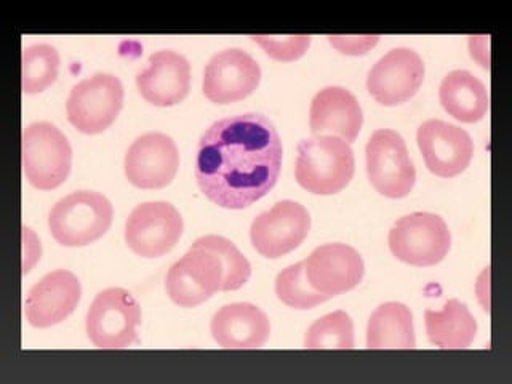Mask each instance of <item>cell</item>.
Returning <instances> with one entry per match:
<instances>
[{
  "label": "cell",
  "mask_w": 512,
  "mask_h": 384,
  "mask_svg": "<svg viewBox=\"0 0 512 384\" xmlns=\"http://www.w3.org/2000/svg\"><path fill=\"white\" fill-rule=\"evenodd\" d=\"M282 157V141L268 117L248 112L218 120L197 146V184L218 207L242 210L276 186Z\"/></svg>",
  "instance_id": "6da1fadb"
},
{
  "label": "cell",
  "mask_w": 512,
  "mask_h": 384,
  "mask_svg": "<svg viewBox=\"0 0 512 384\" xmlns=\"http://www.w3.org/2000/svg\"><path fill=\"white\" fill-rule=\"evenodd\" d=\"M354 172V152L338 136H312L298 144L295 178L311 194H338L351 183Z\"/></svg>",
  "instance_id": "7a4b0ae2"
},
{
  "label": "cell",
  "mask_w": 512,
  "mask_h": 384,
  "mask_svg": "<svg viewBox=\"0 0 512 384\" xmlns=\"http://www.w3.org/2000/svg\"><path fill=\"white\" fill-rule=\"evenodd\" d=\"M112 216L114 208L100 192H72L53 205L48 229L63 247H85L108 232Z\"/></svg>",
  "instance_id": "3957f363"
},
{
  "label": "cell",
  "mask_w": 512,
  "mask_h": 384,
  "mask_svg": "<svg viewBox=\"0 0 512 384\" xmlns=\"http://www.w3.org/2000/svg\"><path fill=\"white\" fill-rule=\"evenodd\" d=\"M141 308L125 288H106L88 309L85 330L98 349L130 348L138 340Z\"/></svg>",
  "instance_id": "277c9868"
},
{
  "label": "cell",
  "mask_w": 512,
  "mask_h": 384,
  "mask_svg": "<svg viewBox=\"0 0 512 384\" xmlns=\"http://www.w3.org/2000/svg\"><path fill=\"white\" fill-rule=\"evenodd\" d=\"M23 170L40 191H52L68 180L72 149L68 138L48 122H34L23 130Z\"/></svg>",
  "instance_id": "5b68a950"
},
{
  "label": "cell",
  "mask_w": 512,
  "mask_h": 384,
  "mask_svg": "<svg viewBox=\"0 0 512 384\" xmlns=\"http://www.w3.org/2000/svg\"><path fill=\"white\" fill-rule=\"evenodd\" d=\"M452 247V234L436 213L416 212L400 218L389 232V248L402 263L429 268L444 261Z\"/></svg>",
  "instance_id": "8992f818"
},
{
  "label": "cell",
  "mask_w": 512,
  "mask_h": 384,
  "mask_svg": "<svg viewBox=\"0 0 512 384\" xmlns=\"http://www.w3.org/2000/svg\"><path fill=\"white\" fill-rule=\"evenodd\" d=\"M124 106V85L112 74H95L72 87L66 103L69 124L85 135L108 130Z\"/></svg>",
  "instance_id": "52a82bcc"
},
{
  "label": "cell",
  "mask_w": 512,
  "mask_h": 384,
  "mask_svg": "<svg viewBox=\"0 0 512 384\" xmlns=\"http://www.w3.org/2000/svg\"><path fill=\"white\" fill-rule=\"evenodd\" d=\"M367 175L376 192L388 199H404L416 183V170L404 138L394 130H376L367 143Z\"/></svg>",
  "instance_id": "ba28073f"
},
{
  "label": "cell",
  "mask_w": 512,
  "mask_h": 384,
  "mask_svg": "<svg viewBox=\"0 0 512 384\" xmlns=\"http://www.w3.org/2000/svg\"><path fill=\"white\" fill-rule=\"evenodd\" d=\"M224 269L215 253L192 244L188 253L168 269L165 290L180 308H196L223 290Z\"/></svg>",
  "instance_id": "9c48e42d"
},
{
  "label": "cell",
  "mask_w": 512,
  "mask_h": 384,
  "mask_svg": "<svg viewBox=\"0 0 512 384\" xmlns=\"http://www.w3.org/2000/svg\"><path fill=\"white\" fill-rule=\"evenodd\" d=\"M181 213L168 202H144L125 223V242L141 258L167 255L183 236Z\"/></svg>",
  "instance_id": "30bf717a"
},
{
  "label": "cell",
  "mask_w": 512,
  "mask_h": 384,
  "mask_svg": "<svg viewBox=\"0 0 512 384\" xmlns=\"http://www.w3.org/2000/svg\"><path fill=\"white\" fill-rule=\"evenodd\" d=\"M311 229V216L295 200L277 202L271 210L253 220L250 239L253 248L264 258L277 260L303 244Z\"/></svg>",
  "instance_id": "8fae6325"
},
{
  "label": "cell",
  "mask_w": 512,
  "mask_h": 384,
  "mask_svg": "<svg viewBox=\"0 0 512 384\" xmlns=\"http://www.w3.org/2000/svg\"><path fill=\"white\" fill-rule=\"evenodd\" d=\"M423 58L412 48H394L376 61L367 77V90L376 103L397 106L407 103L424 82Z\"/></svg>",
  "instance_id": "7c38bea8"
},
{
  "label": "cell",
  "mask_w": 512,
  "mask_h": 384,
  "mask_svg": "<svg viewBox=\"0 0 512 384\" xmlns=\"http://www.w3.org/2000/svg\"><path fill=\"white\" fill-rule=\"evenodd\" d=\"M127 180L140 189H162L175 180L180 152L172 136L146 133L136 138L124 160Z\"/></svg>",
  "instance_id": "4fadbf2b"
},
{
  "label": "cell",
  "mask_w": 512,
  "mask_h": 384,
  "mask_svg": "<svg viewBox=\"0 0 512 384\" xmlns=\"http://www.w3.org/2000/svg\"><path fill=\"white\" fill-rule=\"evenodd\" d=\"M261 80L260 64L240 48L216 53L204 71L205 98L215 104L245 100L255 92Z\"/></svg>",
  "instance_id": "5bb4252c"
},
{
  "label": "cell",
  "mask_w": 512,
  "mask_h": 384,
  "mask_svg": "<svg viewBox=\"0 0 512 384\" xmlns=\"http://www.w3.org/2000/svg\"><path fill=\"white\" fill-rule=\"evenodd\" d=\"M416 140L429 172L440 178L461 175L474 157V141L469 133L442 120L421 124Z\"/></svg>",
  "instance_id": "9a60e30c"
},
{
  "label": "cell",
  "mask_w": 512,
  "mask_h": 384,
  "mask_svg": "<svg viewBox=\"0 0 512 384\" xmlns=\"http://www.w3.org/2000/svg\"><path fill=\"white\" fill-rule=\"evenodd\" d=\"M303 263L312 288L330 298L349 292L364 279L362 256L346 244L320 245Z\"/></svg>",
  "instance_id": "2e32d148"
},
{
  "label": "cell",
  "mask_w": 512,
  "mask_h": 384,
  "mask_svg": "<svg viewBox=\"0 0 512 384\" xmlns=\"http://www.w3.org/2000/svg\"><path fill=\"white\" fill-rule=\"evenodd\" d=\"M82 295L76 274L66 269H56L37 282L26 298V319L34 328L58 325L71 316Z\"/></svg>",
  "instance_id": "e0dca14e"
},
{
  "label": "cell",
  "mask_w": 512,
  "mask_h": 384,
  "mask_svg": "<svg viewBox=\"0 0 512 384\" xmlns=\"http://www.w3.org/2000/svg\"><path fill=\"white\" fill-rule=\"evenodd\" d=\"M136 87L144 100L159 108L180 104L191 87V64L180 53L160 50L149 56L148 68L136 76Z\"/></svg>",
  "instance_id": "ac0fdd59"
},
{
  "label": "cell",
  "mask_w": 512,
  "mask_h": 384,
  "mask_svg": "<svg viewBox=\"0 0 512 384\" xmlns=\"http://www.w3.org/2000/svg\"><path fill=\"white\" fill-rule=\"evenodd\" d=\"M364 125V112L356 96L343 87H325L312 98L309 127L314 136H338L354 143Z\"/></svg>",
  "instance_id": "d6986e66"
},
{
  "label": "cell",
  "mask_w": 512,
  "mask_h": 384,
  "mask_svg": "<svg viewBox=\"0 0 512 384\" xmlns=\"http://www.w3.org/2000/svg\"><path fill=\"white\" fill-rule=\"evenodd\" d=\"M210 332L221 348L260 349L271 336V322L255 304L232 303L216 312Z\"/></svg>",
  "instance_id": "ffe728a7"
},
{
  "label": "cell",
  "mask_w": 512,
  "mask_h": 384,
  "mask_svg": "<svg viewBox=\"0 0 512 384\" xmlns=\"http://www.w3.org/2000/svg\"><path fill=\"white\" fill-rule=\"evenodd\" d=\"M442 108L463 124H474L484 119L490 108V96L484 82L469 71H452L439 88Z\"/></svg>",
  "instance_id": "44dd1931"
},
{
  "label": "cell",
  "mask_w": 512,
  "mask_h": 384,
  "mask_svg": "<svg viewBox=\"0 0 512 384\" xmlns=\"http://www.w3.org/2000/svg\"><path fill=\"white\" fill-rule=\"evenodd\" d=\"M424 324L429 341L440 349H468L476 340V319L458 300L447 301L442 311L426 309Z\"/></svg>",
  "instance_id": "7402d4cb"
},
{
  "label": "cell",
  "mask_w": 512,
  "mask_h": 384,
  "mask_svg": "<svg viewBox=\"0 0 512 384\" xmlns=\"http://www.w3.org/2000/svg\"><path fill=\"white\" fill-rule=\"evenodd\" d=\"M413 314L402 303L381 304L368 320V349H415Z\"/></svg>",
  "instance_id": "603a6c76"
},
{
  "label": "cell",
  "mask_w": 512,
  "mask_h": 384,
  "mask_svg": "<svg viewBox=\"0 0 512 384\" xmlns=\"http://www.w3.org/2000/svg\"><path fill=\"white\" fill-rule=\"evenodd\" d=\"M60 71V53L52 45L37 44L24 48L21 55V88L36 95L55 84Z\"/></svg>",
  "instance_id": "cb8c5ba5"
},
{
  "label": "cell",
  "mask_w": 512,
  "mask_h": 384,
  "mask_svg": "<svg viewBox=\"0 0 512 384\" xmlns=\"http://www.w3.org/2000/svg\"><path fill=\"white\" fill-rule=\"evenodd\" d=\"M306 349L354 348V322L344 311L330 312L316 320L306 332Z\"/></svg>",
  "instance_id": "d4e9b609"
},
{
  "label": "cell",
  "mask_w": 512,
  "mask_h": 384,
  "mask_svg": "<svg viewBox=\"0 0 512 384\" xmlns=\"http://www.w3.org/2000/svg\"><path fill=\"white\" fill-rule=\"evenodd\" d=\"M194 244L215 253L216 258L223 264L224 284L221 292H234L247 284L252 276V266L231 240L221 236H204L197 239Z\"/></svg>",
  "instance_id": "484cf974"
},
{
  "label": "cell",
  "mask_w": 512,
  "mask_h": 384,
  "mask_svg": "<svg viewBox=\"0 0 512 384\" xmlns=\"http://www.w3.org/2000/svg\"><path fill=\"white\" fill-rule=\"evenodd\" d=\"M276 295L288 308L311 309L330 300V296L317 292L309 284L304 263L292 264L279 272L276 279Z\"/></svg>",
  "instance_id": "4316f807"
},
{
  "label": "cell",
  "mask_w": 512,
  "mask_h": 384,
  "mask_svg": "<svg viewBox=\"0 0 512 384\" xmlns=\"http://www.w3.org/2000/svg\"><path fill=\"white\" fill-rule=\"evenodd\" d=\"M250 39H253L256 45H260L272 60L290 63V61L300 60L301 56L308 52L312 37L301 34V36L287 37L252 36Z\"/></svg>",
  "instance_id": "83f0119b"
},
{
  "label": "cell",
  "mask_w": 512,
  "mask_h": 384,
  "mask_svg": "<svg viewBox=\"0 0 512 384\" xmlns=\"http://www.w3.org/2000/svg\"><path fill=\"white\" fill-rule=\"evenodd\" d=\"M328 42L343 55H365L380 42V36H328Z\"/></svg>",
  "instance_id": "f1b7e54d"
},
{
  "label": "cell",
  "mask_w": 512,
  "mask_h": 384,
  "mask_svg": "<svg viewBox=\"0 0 512 384\" xmlns=\"http://www.w3.org/2000/svg\"><path fill=\"white\" fill-rule=\"evenodd\" d=\"M42 255V245H40L39 237L36 232L32 231L28 226H23V274H28Z\"/></svg>",
  "instance_id": "f546056e"
},
{
  "label": "cell",
  "mask_w": 512,
  "mask_h": 384,
  "mask_svg": "<svg viewBox=\"0 0 512 384\" xmlns=\"http://www.w3.org/2000/svg\"><path fill=\"white\" fill-rule=\"evenodd\" d=\"M488 276H490V268H487V271H484V274L479 277V282H477V295H479L480 303L484 306L485 311L490 312V300H488L490 284H488Z\"/></svg>",
  "instance_id": "4dcf8cb0"
}]
</instances>
